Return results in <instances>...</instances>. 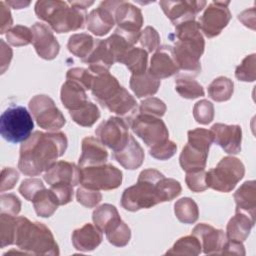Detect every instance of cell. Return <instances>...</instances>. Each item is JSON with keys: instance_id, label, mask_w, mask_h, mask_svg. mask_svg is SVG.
<instances>
[{"instance_id": "2e32d148", "label": "cell", "mask_w": 256, "mask_h": 256, "mask_svg": "<svg viewBox=\"0 0 256 256\" xmlns=\"http://www.w3.org/2000/svg\"><path fill=\"white\" fill-rule=\"evenodd\" d=\"M31 30L33 33L32 44L38 56L45 60L56 58L60 51V44L52 29L44 23L36 22L32 25Z\"/></svg>"}, {"instance_id": "277c9868", "label": "cell", "mask_w": 256, "mask_h": 256, "mask_svg": "<svg viewBox=\"0 0 256 256\" xmlns=\"http://www.w3.org/2000/svg\"><path fill=\"white\" fill-rule=\"evenodd\" d=\"M35 14L48 23L56 33H67L84 28L87 20L86 11L59 0H41L35 3Z\"/></svg>"}, {"instance_id": "f907efd6", "label": "cell", "mask_w": 256, "mask_h": 256, "mask_svg": "<svg viewBox=\"0 0 256 256\" xmlns=\"http://www.w3.org/2000/svg\"><path fill=\"white\" fill-rule=\"evenodd\" d=\"M76 199L78 203L87 207H96L102 200V194L98 190H93L81 186L76 191Z\"/></svg>"}, {"instance_id": "ac0fdd59", "label": "cell", "mask_w": 256, "mask_h": 256, "mask_svg": "<svg viewBox=\"0 0 256 256\" xmlns=\"http://www.w3.org/2000/svg\"><path fill=\"white\" fill-rule=\"evenodd\" d=\"M214 142L228 154H238L241 151L242 129L239 125L215 123L211 127Z\"/></svg>"}, {"instance_id": "e7e4bbea", "label": "cell", "mask_w": 256, "mask_h": 256, "mask_svg": "<svg viewBox=\"0 0 256 256\" xmlns=\"http://www.w3.org/2000/svg\"><path fill=\"white\" fill-rule=\"evenodd\" d=\"M69 3L75 7H78L83 10H86V8H88L89 6L94 4L93 1H69Z\"/></svg>"}, {"instance_id": "44dd1931", "label": "cell", "mask_w": 256, "mask_h": 256, "mask_svg": "<svg viewBox=\"0 0 256 256\" xmlns=\"http://www.w3.org/2000/svg\"><path fill=\"white\" fill-rule=\"evenodd\" d=\"M83 62L89 65L88 69L95 75L109 72V69L114 64L115 60L106 39L95 40L93 50Z\"/></svg>"}, {"instance_id": "91938a15", "label": "cell", "mask_w": 256, "mask_h": 256, "mask_svg": "<svg viewBox=\"0 0 256 256\" xmlns=\"http://www.w3.org/2000/svg\"><path fill=\"white\" fill-rule=\"evenodd\" d=\"M221 255H245V248L242 242L229 240L227 238L226 244L224 245V248L222 250Z\"/></svg>"}, {"instance_id": "e575fe53", "label": "cell", "mask_w": 256, "mask_h": 256, "mask_svg": "<svg viewBox=\"0 0 256 256\" xmlns=\"http://www.w3.org/2000/svg\"><path fill=\"white\" fill-rule=\"evenodd\" d=\"M117 208L112 204H102L98 206L92 213V220L96 227L105 232L112 224L120 220Z\"/></svg>"}, {"instance_id": "816d5d0a", "label": "cell", "mask_w": 256, "mask_h": 256, "mask_svg": "<svg viewBox=\"0 0 256 256\" xmlns=\"http://www.w3.org/2000/svg\"><path fill=\"white\" fill-rule=\"evenodd\" d=\"M177 151V145L171 141L167 140L163 143H160L158 145H155L151 148H149L150 155L158 160H167L175 155Z\"/></svg>"}, {"instance_id": "d6986e66", "label": "cell", "mask_w": 256, "mask_h": 256, "mask_svg": "<svg viewBox=\"0 0 256 256\" xmlns=\"http://www.w3.org/2000/svg\"><path fill=\"white\" fill-rule=\"evenodd\" d=\"M148 72L156 79L161 80L179 73L171 46L159 47L151 57Z\"/></svg>"}, {"instance_id": "30bf717a", "label": "cell", "mask_w": 256, "mask_h": 256, "mask_svg": "<svg viewBox=\"0 0 256 256\" xmlns=\"http://www.w3.org/2000/svg\"><path fill=\"white\" fill-rule=\"evenodd\" d=\"M28 105L34 120L40 128L55 132L66 124L64 115L48 95H35Z\"/></svg>"}, {"instance_id": "11a10c76", "label": "cell", "mask_w": 256, "mask_h": 256, "mask_svg": "<svg viewBox=\"0 0 256 256\" xmlns=\"http://www.w3.org/2000/svg\"><path fill=\"white\" fill-rule=\"evenodd\" d=\"M0 208L1 213L17 216L21 210V201L14 194H2L0 196Z\"/></svg>"}, {"instance_id": "f35d334b", "label": "cell", "mask_w": 256, "mask_h": 256, "mask_svg": "<svg viewBox=\"0 0 256 256\" xmlns=\"http://www.w3.org/2000/svg\"><path fill=\"white\" fill-rule=\"evenodd\" d=\"M69 114L72 120L82 127L93 126L101 115L97 105L90 101H88L84 106H82L78 110L69 111Z\"/></svg>"}, {"instance_id": "ffe728a7", "label": "cell", "mask_w": 256, "mask_h": 256, "mask_svg": "<svg viewBox=\"0 0 256 256\" xmlns=\"http://www.w3.org/2000/svg\"><path fill=\"white\" fill-rule=\"evenodd\" d=\"M43 178L50 186L57 183L76 186L80 182V168L72 162L57 161L44 173Z\"/></svg>"}, {"instance_id": "6f0895ef", "label": "cell", "mask_w": 256, "mask_h": 256, "mask_svg": "<svg viewBox=\"0 0 256 256\" xmlns=\"http://www.w3.org/2000/svg\"><path fill=\"white\" fill-rule=\"evenodd\" d=\"M19 180V173L12 167H5L1 171V182L0 191L5 192L14 188L15 184Z\"/></svg>"}, {"instance_id": "484cf974", "label": "cell", "mask_w": 256, "mask_h": 256, "mask_svg": "<svg viewBox=\"0 0 256 256\" xmlns=\"http://www.w3.org/2000/svg\"><path fill=\"white\" fill-rule=\"evenodd\" d=\"M236 212H241L255 220L256 186L254 180L245 181L234 193Z\"/></svg>"}, {"instance_id": "4316f807", "label": "cell", "mask_w": 256, "mask_h": 256, "mask_svg": "<svg viewBox=\"0 0 256 256\" xmlns=\"http://www.w3.org/2000/svg\"><path fill=\"white\" fill-rule=\"evenodd\" d=\"M61 102L69 111H75L88 102L86 90L78 83L66 80L60 91Z\"/></svg>"}, {"instance_id": "be15d7a7", "label": "cell", "mask_w": 256, "mask_h": 256, "mask_svg": "<svg viewBox=\"0 0 256 256\" xmlns=\"http://www.w3.org/2000/svg\"><path fill=\"white\" fill-rule=\"evenodd\" d=\"M6 4L8 6H11L14 9H22L30 5V2H24V1H6Z\"/></svg>"}, {"instance_id": "1f68e13d", "label": "cell", "mask_w": 256, "mask_h": 256, "mask_svg": "<svg viewBox=\"0 0 256 256\" xmlns=\"http://www.w3.org/2000/svg\"><path fill=\"white\" fill-rule=\"evenodd\" d=\"M32 203L36 214L43 218L52 216L57 210L58 206H60L56 196L51 191V189L46 188L39 191L33 197Z\"/></svg>"}, {"instance_id": "c3c4849f", "label": "cell", "mask_w": 256, "mask_h": 256, "mask_svg": "<svg viewBox=\"0 0 256 256\" xmlns=\"http://www.w3.org/2000/svg\"><path fill=\"white\" fill-rule=\"evenodd\" d=\"M95 74H93L89 69L75 67L71 68L66 73L67 80L74 81L81 85L85 90H90Z\"/></svg>"}, {"instance_id": "cb8c5ba5", "label": "cell", "mask_w": 256, "mask_h": 256, "mask_svg": "<svg viewBox=\"0 0 256 256\" xmlns=\"http://www.w3.org/2000/svg\"><path fill=\"white\" fill-rule=\"evenodd\" d=\"M108 152L104 145L94 137H85L82 140V152L79 157V167L105 164Z\"/></svg>"}, {"instance_id": "6125c7cd", "label": "cell", "mask_w": 256, "mask_h": 256, "mask_svg": "<svg viewBox=\"0 0 256 256\" xmlns=\"http://www.w3.org/2000/svg\"><path fill=\"white\" fill-rule=\"evenodd\" d=\"M238 20L241 21L246 27L255 29V8L244 10L238 15Z\"/></svg>"}, {"instance_id": "8d00e7d4", "label": "cell", "mask_w": 256, "mask_h": 256, "mask_svg": "<svg viewBox=\"0 0 256 256\" xmlns=\"http://www.w3.org/2000/svg\"><path fill=\"white\" fill-rule=\"evenodd\" d=\"M174 213L176 218L184 224H193L199 216V209L196 202L189 198L183 197L174 204Z\"/></svg>"}, {"instance_id": "4dcf8cb0", "label": "cell", "mask_w": 256, "mask_h": 256, "mask_svg": "<svg viewBox=\"0 0 256 256\" xmlns=\"http://www.w3.org/2000/svg\"><path fill=\"white\" fill-rule=\"evenodd\" d=\"M129 85L137 98H143L157 93L160 87V80L146 71L141 75H131Z\"/></svg>"}, {"instance_id": "b9f144b4", "label": "cell", "mask_w": 256, "mask_h": 256, "mask_svg": "<svg viewBox=\"0 0 256 256\" xmlns=\"http://www.w3.org/2000/svg\"><path fill=\"white\" fill-rule=\"evenodd\" d=\"M16 216L1 213L0 214V245L4 248L15 244L16 236Z\"/></svg>"}, {"instance_id": "4fadbf2b", "label": "cell", "mask_w": 256, "mask_h": 256, "mask_svg": "<svg viewBox=\"0 0 256 256\" xmlns=\"http://www.w3.org/2000/svg\"><path fill=\"white\" fill-rule=\"evenodd\" d=\"M230 1H214L208 4L199 20L200 30L208 38L218 36L228 25L231 12L228 8Z\"/></svg>"}, {"instance_id": "f546056e", "label": "cell", "mask_w": 256, "mask_h": 256, "mask_svg": "<svg viewBox=\"0 0 256 256\" xmlns=\"http://www.w3.org/2000/svg\"><path fill=\"white\" fill-rule=\"evenodd\" d=\"M207 157V152H203L187 143L179 156V163L186 173L205 170Z\"/></svg>"}, {"instance_id": "ba28073f", "label": "cell", "mask_w": 256, "mask_h": 256, "mask_svg": "<svg viewBox=\"0 0 256 256\" xmlns=\"http://www.w3.org/2000/svg\"><path fill=\"white\" fill-rule=\"evenodd\" d=\"M80 184L93 190H113L122 183V172L112 164L79 167Z\"/></svg>"}, {"instance_id": "8992f818", "label": "cell", "mask_w": 256, "mask_h": 256, "mask_svg": "<svg viewBox=\"0 0 256 256\" xmlns=\"http://www.w3.org/2000/svg\"><path fill=\"white\" fill-rule=\"evenodd\" d=\"M34 128V122L28 110L19 105L8 107L0 117L1 136L10 143L26 141Z\"/></svg>"}, {"instance_id": "ab89813d", "label": "cell", "mask_w": 256, "mask_h": 256, "mask_svg": "<svg viewBox=\"0 0 256 256\" xmlns=\"http://www.w3.org/2000/svg\"><path fill=\"white\" fill-rule=\"evenodd\" d=\"M175 90L185 99H195L205 95L202 85L189 76L178 77L175 80Z\"/></svg>"}, {"instance_id": "7a4b0ae2", "label": "cell", "mask_w": 256, "mask_h": 256, "mask_svg": "<svg viewBox=\"0 0 256 256\" xmlns=\"http://www.w3.org/2000/svg\"><path fill=\"white\" fill-rule=\"evenodd\" d=\"M175 42L172 46L173 56L179 72L185 76H197L201 72L200 58L204 52L205 41L199 23L195 20L175 26Z\"/></svg>"}, {"instance_id": "83f0119b", "label": "cell", "mask_w": 256, "mask_h": 256, "mask_svg": "<svg viewBox=\"0 0 256 256\" xmlns=\"http://www.w3.org/2000/svg\"><path fill=\"white\" fill-rule=\"evenodd\" d=\"M255 224V220L251 219L248 215L236 212V214L230 218L226 227V237L229 240L244 242Z\"/></svg>"}, {"instance_id": "9a60e30c", "label": "cell", "mask_w": 256, "mask_h": 256, "mask_svg": "<svg viewBox=\"0 0 256 256\" xmlns=\"http://www.w3.org/2000/svg\"><path fill=\"white\" fill-rule=\"evenodd\" d=\"M206 1H160L163 12L174 26L195 20L196 15L206 6Z\"/></svg>"}, {"instance_id": "bcb514c9", "label": "cell", "mask_w": 256, "mask_h": 256, "mask_svg": "<svg viewBox=\"0 0 256 256\" xmlns=\"http://www.w3.org/2000/svg\"><path fill=\"white\" fill-rule=\"evenodd\" d=\"M193 117L200 124H209L214 119V105L206 99L196 102L193 107Z\"/></svg>"}, {"instance_id": "9c48e42d", "label": "cell", "mask_w": 256, "mask_h": 256, "mask_svg": "<svg viewBox=\"0 0 256 256\" xmlns=\"http://www.w3.org/2000/svg\"><path fill=\"white\" fill-rule=\"evenodd\" d=\"M132 131L149 147H153L169 140V132L161 118L138 113L129 118Z\"/></svg>"}, {"instance_id": "db71d44e", "label": "cell", "mask_w": 256, "mask_h": 256, "mask_svg": "<svg viewBox=\"0 0 256 256\" xmlns=\"http://www.w3.org/2000/svg\"><path fill=\"white\" fill-rule=\"evenodd\" d=\"M206 171L200 170L195 172H187L185 176V182L187 184V187L192 192H203L208 187L206 185Z\"/></svg>"}, {"instance_id": "ee69618b", "label": "cell", "mask_w": 256, "mask_h": 256, "mask_svg": "<svg viewBox=\"0 0 256 256\" xmlns=\"http://www.w3.org/2000/svg\"><path fill=\"white\" fill-rule=\"evenodd\" d=\"M8 43L13 46H26L33 41V33L31 28L23 25H16L6 33Z\"/></svg>"}, {"instance_id": "e0dca14e", "label": "cell", "mask_w": 256, "mask_h": 256, "mask_svg": "<svg viewBox=\"0 0 256 256\" xmlns=\"http://www.w3.org/2000/svg\"><path fill=\"white\" fill-rule=\"evenodd\" d=\"M192 234L200 241L205 254L221 255L227 241L226 234L223 230L216 229L206 223H199L193 228Z\"/></svg>"}, {"instance_id": "74e56055", "label": "cell", "mask_w": 256, "mask_h": 256, "mask_svg": "<svg viewBox=\"0 0 256 256\" xmlns=\"http://www.w3.org/2000/svg\"><path fill=\"white\" fill-rule=\"evenodd\" d=\"M202 252L200 241L193 234L179 238L165 253L166 255H190L196 256Z\"/></svg>"}, {"instance_id": "9f6ffc18", "label": "cell", "mask_w": 256, "mask_h": 256, "mask_svg": "<svg viewBox=\"0 0 256 256\" xmlns=\"http://www.w3.org/2000/svg\"><path fill=\"white\" fill-rule=\"evenodd\" d=\"M73 187L74 186L70 184L57 183V184L51 185L50 189L56 196L59 205H66L69 202H71L73 199V195H74Z\"/></svg>"}, {"instance_id": "d590c367", "label": "cell", "mask_w": 256, "mask_h": 256, "mask_svg": "<svg viewBox=\"0 0 256 256\" xmlns=\"http://www.w3.org/2000/svg\"><path fill=\"white\" fill-rule=\"evenodd\" d=\"M208 96L216 102H224L231 98L234 91L233 81L225 76L215 78L208 86Z\"/></svg>"}, {"instance_id": "836d02e7", "label": "cell", "mask_w": 256, "mask_h": 256, "mask_svg": "<svg viewBox=\"0 0 256 256\" xmlns=\"http://www.w3.org/2000/svg\"><path fill=\"white\" fill-rule=\"evenodd\" d=\"M147 61L148 53L143 48L133 46L127 51L121 63L128 68L132 75H141L146 72Z\"/></svg>"}, {"instance_id": "f6af8a7d", "label": "cell", "mask_w": 256, "mask_h": 256, "mask_svg": "<svg viewBox=\"0 0 256 256\" xmlns=\"http://www.w3.org/2000/svg\"><path fill=\"white\" fill-rule=\"evenodd\" d=\"M256 55L250 54L246 56L241 64L236 67L235 77L243 82H253L256 78Z\"/></svg>"}, {"instance_id": "5bb4252c", "label": "cell", "mask_w": 256, "mask_h": 256, "mask_svg": "<svg viewBox=\"0 0 256 256\" xmlns=\"http://www.w3.org/2000/svg\"><path fill=\"white\" fill-rule=\"evenodd\" d=\"M120 1H103L92 10L86 20L87 28L96 36H104L115 25L114 12Z\"/></svg>"}, {"instance_id": "f5cc1de1", "label": "cell", "mask_w": 256, "mask_h": 256, "mask_svg": "<svg viewBox=\"0 0 256 256\" xmlns=\"http://www.w3.org/2000/svg\"><path fill=\"white\" fill-rule=\"evenodd\" d=\"M45 186L41 179L39 178H28L22 181V183L19 186V192L20 194L28 201H32L33 197L42 189H44Z\"/></svg>"}, {"instance_id": "f1b7e54d", "label": "cell", "mask_w": 256, "mask_h": 256, "mask_svg": "<svg viewBox=\"0 0 256 256\" xmlns=\"http://www.w3.org/2000/svg\"><path fill=\"white\" fill-rule=\"evenodd\" d=\"M103 107L108 109L110 112L117 114L119 117H126L137 110V102L135 98L124 87H122L119 92Z\"/></svg>"}, {"instance_id": "52a82bcc", "label": "cell", "mask_w": 256, "mask_h": 256, "mask_svg": "<svg viewBox=\"0 0 256 256\" xmlns=\"http://www.w3.org/2000/svg\"><path fill=\"white\" fill-rule=\"evenodd\" d=\"M245 174L244 164L232 156L223 157L215 168L206 172L205 180L208 188L228 193L232 191Z\"/></svg>"}, {"instance_id": "d6a6232c", "label": "cell", "mask_w": 256, "mask_h": 256, "mask_svg": "<svg viewBox=\"0 0 256 256\" xmlns=\"http://www.w3.org/2000/svg\"><path fill=\"white\" fill-rule=\"evenodd\" d=\"M95 45V39L87 33L73 34L69 37L67 48L70 53L82 61L88 57Z\"/></svg>"}, {"instance_id": "7402d4cb", "label": "cell", "mask_w": 256, "mask_h": 256, "mask_svg": "<svg viewBox=\"0 0 256 256\" xmlns=\"http://www.w3.org/2000/svg\"><path fill=\"white\" fill-rule=\"evenodd\" d=\"M102 239V231L91 223L84 224L72 233V244L80 252L93 251L100 245Z\"/></svg>"}, {"instance_id": "681fc988", "label": "cell", "mask_w": 256, "mask_h": 256, "mask_svg": "<svg viewBox=\"0 0 256 256\" xmlns=\"http://www.w3.org/2000/svg\"><path fill=\"white\" fill-rule=\"evenodd\" d=\"M167 110L166 104L156 97H150L141 101L139 105V113L149 114L161 118Z\"/></svg>"}, {"instance_id": "94428289", "label": "cell", "mask_w": 256, "mask_h": 256, "mask_svg": "<svg viewBox=\"0 0 256 256\" xmlns=\"http://www.w3.org/2000/svg\"><path fill=\"white\" fill-rule=\"evenodd\" d=\"M1 43V56H0V66H1V74L5 72V70L9 67V64L12 59V49L5 43L3 39L0 41Z\"/></svg>"}, {"instance_id": "60d3db41", "label": "cell", "mask_w": 256, "mask_h": 256, "mask_svg": "<svg viewBox=\"0 0 256 256\" xmlns=\"http://www.w3.org/2000/svg\"><path fill=\"white\" fill-rule=\"evenodd\" d=\"M105 234L108 242L116 247L126 246L131 238V230L122 219L112 224L105 231Z\"/></svg>"}, {"instance_id": "603a6c76", "label": "cell", "mask_w": 256, "mask_h": 256, "mask_svg": "<svg viewBox=\"0 0 256 256\" xmlns=\"http://www.w3.org/2000/svg\"><path fill=\"white\" fill-rule=\"evenodd\" d=\"M121 88L122 86L119 84L118 80L109 72H105L94 76L90 90L94 98L103 107Z\"/></svg>"}, {"instance_id": "6da1fadb", "label": "cell", "mask_w": 256, "mask_h": 256, "mask_svg": "<svg viewBox=\"0 0 256 256\" xmlns=\"http://www.w3.org/2000/svg\"><path fill=\"white\" fill-rule=\"evenodd\" d=\"M68 140L63 132L35 131L22 142L18 161L19 170L27 176L46 172L64 155Z\"/></svg>"}, {"instance_id": "7bdbcfd3", "label": "cell", "mask_w": 256, "mask_h": 256, "mask_svg": "<svg viewBox=\"0 0 256 256\" xmlns=\"http://www.w3.org/2000/svg\"><path fill=\"white\" fill-rule=\"evenodd\" d=\"M187 136L188 144L203 152L209 153V148L211 144L214 142L213 133L211 130H207L204 128H196L193 130H189Z\"/></svg>"}, {"instance_id": "8fae6325", "label": "cell", "mask_w": 256, "mask_h": 256, "mask_svg": "<svg viewBox=\"0 0 256 256\" xmlns=\"http://www.w3.org/2000/svg\"><path fill=\"white\" fill-rule=\"evenodd\" d=\"M115 23L118 25L115 31L127 38L132 44L139 41L143 15L141 10L130 2L120 1L114 12Z\"/></svg>"}, {"instance_id": "3957f363", "label": "cell", "mask_w": 256, "mask_h": 256, "mask_svg": "<svg viewBox=\"0 0 256 256\" xmlns=\"http://www.w3.org/2000/svg\"><path fill=\"white\" fill-rule=\"evenodd\" d=\"M164 177L160 171L153 168L141 171L136 184L123 191L121 206L125 210L135 212L165 202L161 190Z\"/></svg>"}, {"instance_id": "7c38bea8", "label": "cell", "mask_w": 256, "mask_h": 256, "mask_svg": "<svg viewBox=\"0 0 256 256\" xmlns=\"http://www.w3.org/2000/svg\"><path fill=\"white\" fill-rule=\"evenodd\" d=\"M127 122L117 116H111L103 121L95 130L97 139L113 152L121 150L129 139Z\"/></svg>"}, {"instance_id": "5b68a950", "label": "cell", "mask_w": 256, "mask_h": 256, "mask_svg": "<svg viewBox=\"0 0 256 256\" xmlns=\"http://www.w3.org/2000/svg\"><path fill=\"white\" fill-rule=\"evenodd\" d=\"M16 223L15 244L24 254L59 255L58 244L46 225L23 216L16 217Z\"/></svg>"}, {"instance_id": "7dc6e473", "label": "cell", "mask_w": 256, "mask_h": 256, "mask_svg": "<svg viewBox=\"0 0 256 256\" xmlns=\"http://www.w3.org/2000/svg\"><path fill=\"white\" fill-rule=\"evenodd\" d=\"M139 42L147 53L156 51L160 47L159 33L152 26H146L140 33Z\"/></svg>"}, {"instance_id": "680465c9", "label": "cell", "mask_w": 256, "mask_h": 256, "mask_svg": "<svg viewBox=\"0 0 256 256\" xmlns=\"http://www.w3.org/2000/svg\"><path fill=\"white\" fill-rule=\"evenodd\" d=\"M13 19L11 16V12L9 6L5 1L0 2V33L4 34L8 32L12 27Z\"/></svg>"}, {"instance_id": "d4e9b609", "label": "cell", "mask_w": 256, "mask_h": 256, "mask_svg": "<svg viewBox=\"0 0 256 256\" xmlns=\"http://www.w3.org/2000/svg\"><path fill=\"white\" fill-rule=\"evenodd\" d=\"M113 157L125 169L135 170L142 165L145 154L140 144L130 135L126 145L121 150L113 152Z\"/></svg>"}]
</instances>
